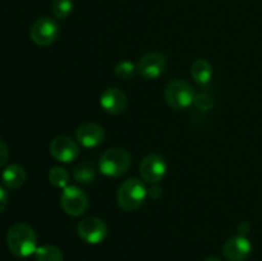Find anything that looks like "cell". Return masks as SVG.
Wrapping results in <instances>:
<instances>
[{
	"instance_id": "ffe728a7",
	"label": "cell",
	"mask_w": 262,
	"mask_h": 261,
	"mask_svg": "<svg viewBox=\"0 0 262 261\" xmlns=\"http://www.w3.org/2000/svg\"><path fill=\"white\" fill-rule=\"evenodd\" d=\"M114 73L118 78L123 79V81L132 79L137 73V64L129 60H122L115 66Z\"/></svg>"
},
{
	"instance_id": "e0dca14e",
	"label": "cell",
	"mask_w": 262,
	"mask_h": 261,
	"mask_svg": "<svg viewBox=\"0 0 262 261\" xmlns=\"http://www.w3.org/2000/svg\"><path fill=\"white\" fill-rule=\"evenodd\" d=\"M36 261H63L64 255L59 247L54 245H43L35 251Z\"/></svg>"
},
{
	"instance_id": "2e32d148",
	"label": "cell",
	"mask_w": 262,
	"mask_h": 261,
	"mask_svg": "<svg viewBox=\"0 0 262 261\" xmlns=\"http://www.w3.org/2000/svg\"><path fill=\"white\" fill-rule=\"evenodd\" d=\"M191 76L197 83L206 84L212 78V67L205 59H197L191 67Z\"/></svg>"
},
{
	"instance_id": "4fadbf2b",
	"label": "cell",
	"mask_w": 262,
	"mask_h": 261,
	"mask_svg": "<svg viewBox=\"0 0 262 261\" xmlns=\"http://www.w3.org/2000/svg\"><path fill=\"white\" fill-rule=\"evenodd\" d=\"M252 251L251 241L246 235H234L224 243L223 253L229 261H245Z\"/></svg>"
},
{
	"instance_id": "ba28073f",
	"label": "cell",
	"mask_w": 262,
	"mask_h": 261,
	"mask_svg": "<svg viewBox=\"0 0 262 261\" xmlns=\"http://www.w3.org/2000/svg\"><path fill=\"white\" fill-rule=\"evenodd\" d=\"M166 69V58L161 53L151 51L145 54L137 64V73L143 79L152 81L159 78Z\"/></svg>"
},
{
	"instance_id": "8fae6325",
	"label": "cell",
	"mask_w": 262,
	"mask_h": 261,
	"mask_svg": "<svg viewBox=\"0 0 262 261\" xmlns=\"http://www.w3.org/2000/svg\"><path fill=\"white\" fill-rule=\"evenodd\" d=\"M100 105L107 114L119 115L127 109V96L122 90L117 87H109L100 96Z\"/></svg>"
},
{
	"instance_id": "603a6c76",
	"label": "cell",
	"mask_w": 262,
	"mask_h": 261,
	"mask_svg": "<svg viewBox=\"0 0 262 261\" xmlns=\"http://www.w3.org/2000/svg\"><path fill=\"white\" fill-rule=\"evenodd\" d=\"M8 201H9V197H8L7 191L0 186V214L7 209Z\"/></svg>"
},
{
	"instance_id": "44dd1931",
	"label": "cell",
	"mask_w": 262,
	"mask_h": 261,
	"mask_svg": "<svg viewBox=\"0 0 262 261\" xmlns=\"http://www.w3.org/2000/svg\"><path fill=\"white\" fill-rule=\"evenodd\" d=\"M193 104L196 105V107H199L200 110H211L214 107L215 101H214V97L209 94H205V92H201V94H197L194 96L193 100Z\"/></svg>"
},
{
	"instance_id": "d6986e66",
	"label": "cell",
	"mask_w": 262,
	"mask_h": 261,
	"mask_svg": "<svg viewBox=\"0 0 262 261\" xmlns=\"http://www.w3.org/2000/svg\"><path fill=\"white\" fill-rule=\"evenodd\" d=\"M50 9L54 17L58 19H66L73 12V0H53Z\"/></svg>"
},
{
	"instance_id": "9c48e42d",
	"label": "cell",
	"mask_w": 262,
	"mask_h": 261,
	"mask_svg": "<svg viewBox=\"0 0 262 261\" xmlns=\"http://www.w3.org/2000/svg\"><path fill=\"white\" fill-rule=\"evenodd\" d=\"M166 170L165 160L158 154H150L140 164V174L146 183L158 184L164 179Z\"/></svg>"
},
{
	"instance_id": "ac0fdd59",
	"label": "cell",
	"mask_w": 262,
	"mask_h": 261,
	"mask_svg": "<svg viewBox=\"0 0 262 261\" xmlns=\"http://www.w3.org/2000/svg\"><path fill=\"white\" fill-rule=\"evenodd\" d=\"M49 182L56 188H66L69 186V173L61 166H54L49 170Z\"/></svg>"
},
{
	"instance_id": "3957f363",
	"label": "cell",
	"mask_w": 262,
	"mask_h": 261,
	"mask_svg": "<svg viewBox=\"0 0 262 261\" xmlns=\"http://www.w3.org/2000/svg\"><path fill=\"white\" fill-rule=\"evenodd\" d=\"M132 158L124 148L114 147L105 151L99 160V170L101 174L112 178L124 176L130 168Z\"/></svg>"
},
{
	"instance_id": "9a60e30c",
	"label": "cell",
	"mask_w": 262,
	"mask_h": 261,
	"mask_svg": "<svg viewBox=\"0 0 262 261\" xmlns=\"http://www.w3.org/2000/svg\"><path fill=\"white\" fill-rule=\"evenodd\" d=\"M72 176H73L74 181L77 183L90 184L92 182H95V179H96L97 169L90 161H82L78 165L74 166L73 171H72Z\"/></svg>"
},
{
	"instance_id": "7c38bea8",
	"label": "cell",
	"mask_w": 262,
	"mask_h": 261,
	"mask_svg": "<svg viewBox=\"0 0 262 261\" xmlns=\"http://www.w3.org/2000/svg\"><path fill=\"white\" fill-rule=\"evenodd\" d=\"M105 138V132L101 125L94 122H84L77 128L76 140L83 147H96L101 145Z\"/></svg>"
},
{
	"instance_id": "484cf974",
	"label": "cell",
	"mask_w": 262,
	"mask_h": 261,
	"mask_svg": "<svg viewBox=\"0 0 262 261\" xmlns=\"http://www.w3.org/2000/svg\"><path fill=\"white\" fill-rule=\"evenodd\" d=\"M204 261H222V260L217 257H207V258H205Z\"/></svg>"
},
{
	"instance_id": "7402d4cb",
	"label": "cell",
	"mask_w": 262,
	"mask_h": 261,
	"mask_svg": "<svg viewBox=\"0 0 262 261\" xmlns=\"http://www.w3.org/2000/svg\"><path fill=\"white\" fill-rule=\"evenodd\" d=\"M8 159H9V148H8L7 143L0 138V168L7 164Z\"/></svg>"
},
{
	"instance_id": "5bb4252c",
	"label": "cell",
	"mask_w": 262,
	"mask_h": 261,
	"mask_svg": "<svg viewBox=\"0 0 262 261\" xmlns=\"http://www.w3.org/2000/svg\"><path fill=\"white\" fill-rule=\"evenodd\" d=\"M26 179H27V174L23 166L18 165V164H10L4 169L2 174V181L4 186L8 188H19L25 184Z\"/></svg>"
},
{
	"instance_id": "277c9868",
	"label": "cell",
	"mask_w": 262,
	"mask_h": 261,
	"mask_svg": "<svg viewBox=\"0 0 262 261\" xmlns=\"http://www.w3.org/2000/svg\"><path fill=\"white\" fill-rule=\"evenodd\" d=\"M164 96L171 109L182 110L193 104L196 94L188 82L182 81V79H174V81L169 82L168 86L165 87Z\"/></svg>"
},
{
	"instance_id": "5b68a950",
	"label": "cell",
	"mask_w": 262,
	"mask_h": 261,
	"mask_svg": "<svg viewBox=\"0 0 262 261\" xmlns=\"http://www.w3.org/2000/svg\"><path fill=\"white\" fill-rule=\"evenodd\" d=\"M60 205L67 215L81 216L87 211L89 197L84 193L83 189H81L79 187L68 186L61 192Z\"/></svg>"
},
{
	"instance_id": "7a4b0ae2",
	"label": "cell",
	"mask_w": 262,
	"mask_h": 261,
	"mask_svg": "<svg viewBox=\"0 0 262 261\" xmlns=\"http://www.w3.org/2000/svg\"><path fill=\"white\" fill-rule=\"evenodd\" d=\"M147 187L137 178L123 182L117 191V202L124 211H136L140 209L147 197Z\"/></svg>"
},
{
	"instance_id": "6da1fadb",
	"label": "cell",
	"mask_w": 262,
	"mask_h": 261,
	"mask_svg": "<svg viewBox=\"0 0 262 261\" xmlns=\"http://www.w3.org/2000/svg\"><path fill=\"white\" fill-rule=\"evenodd\" d=\"M7 243L9 251L18 258L35 255L37 250V237L32 227L26 223H17L8 230Z\"/></svg>"
},
{
	"instance_id": "d4e9b609",
	"label": "cell",
	"mask_w": 262,
	"mask_h": 261,
	"mask_svg": "<svg viewBox=\"0 0 262 261\" xmlns=\"http://www.w3.org/2000/svg\"><path fill=\"white\" fill-rule=\"evenodd\" d=\"M251 229V225L248 222H242L239 223V225H238V233H239L241 235H246L248 232H250Z\"/></svg>"
},
{
	"instance_id": "30bf717a",
	"label": "cell",
	"mask_w": 262,
	"mask_h": 261,
	"mask_svg": "<svg viewBox=\"0 0 262 261\" xmlns=\"http://www.w3.org/2000/svg\"><path fill=\"white\" fill-rule=\"evenodd\" d=\"M79 153V145L68 136H58L50 143L51 156L60 163H72L78 158Z\"/></svg>"
},
{
	"instance_id": "8992f818",
	"label": "cell",
	"mask_w": 262,
	"mask_h": 261,
	"mask_svg": "<svg viewBox=\"0 0 262 261\" xmlns=\"http://www.w3.org/2000/svg\"><path fill=\"white\" fill-rule=\"evenodd\" d=\"M59 32L60 28L56 20L50 17H40L31 27V38L36 45L45 48L55 42Z\"/></svg>"
},
{
	"instance_id": "cb8c5ba5",
	"label": "cell",
	"mask_w": 262,
	"mask_h": 261,
	"mask_svg": "<svg viewBox=\"0 0 262 261\" xmlns=\"http://www.w3.org/2000/svg\"><path fill=\"white\" fill-rule=\"evenodd\" d=\"M147 192L152 199H159V197L163 194V189H161V187H159L158 184H152L151 188H147Z\"/></svg>"
},
{
	"instance_id": "52a82bcc",
	"label": "cell",
	"mask_w": 262,
	"mask_h": 261,
	"mask_svg": "<svg viewBox=\"0 0 262 261\" xmlns=\"http://www.w3.org/2000/svg\"><path fill=\"white\" fill-rule=\"evenodd\" d=\"M79 238L90 245H99L107 237V227L104 220L96 216L82 219L77 225Z\"/></svg>"
}]
</instances>
